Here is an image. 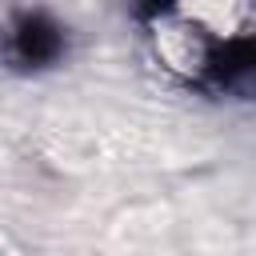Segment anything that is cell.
Instances as JSON below:
<instances>
[{"mask_svg": "<svg viewBox=\"0 0 256 256\" xmlns=\"http://www.w3.org/2000/svg\"><path fill=\"white\" fill-rule=\"evenodd\" d=\"M156 52L172 72H200V64H204V32L180 12L176 24L156 28Z\"/></svg>", "mask_w": 256, "mask_h": 256, "instance_id": "6da1fadb", "label": "cell"}]
</instances>
